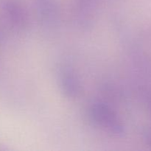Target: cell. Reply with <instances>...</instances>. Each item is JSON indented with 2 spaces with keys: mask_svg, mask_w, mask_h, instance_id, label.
I'll list each match as a JSON object with an SVG mask.
<instances>
[]
</instances>
